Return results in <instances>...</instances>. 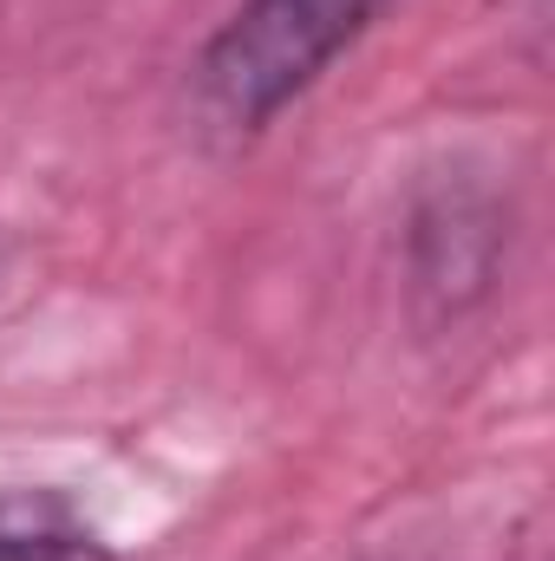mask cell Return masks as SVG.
<instances>
[{"mask_svg": "<svg viewBox=\"0 0 555 561\" xmlns=\"http://www.w3.org/2000/svg\"><path fill=\"white\" fill-rule=\"evenodd\" d=\"M380 7L386 0H242L196 59L203 105L236 131H262L373 26Z\"/></svg>", "mask_w": 555, "mask_h": 561, "instance_id": "6da1fadb", "label": "cell"}, {"mask_svg": "<svg viewBox=\"0 0 555 561\" xmlns=\"http://www.w3.org/2000/svg\"><path fill=\"white\" fill-rule=\"evenodd\" d=\"M0 561H112L105 542L46 490L0 496Z\"/></svg>", "mask_w": 555, "mask_h": 561, "instance_id": "7a4b0ae2", "label": "cell"}]
</instances>
